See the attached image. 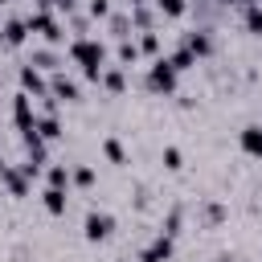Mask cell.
Segmentation results:
<instances>
[{
  "instance_id": "obj_1",
  "label": "cell",
  "mask_w": 262,
  "mask_h": 262,
  "mask_svg": "<svg viewBox=\"0 0 262 262\" xmlns=\"http://www.w3.org/2000/svg\"><path fill=\"white\" fill-rule=\"evenodd\" d=\"M70 57L82 66V74H86L90 82H98V78H102V57H106V49H102L94 37H78V41L70 45Z\"/></svg>"
},
{
  "instance_id": "obj_2",
  "label": "cell",
  "mask_w": 262,
  "mask_h": 262,
  "mask_svg": "<svg viewBox=\"0 0 262 262\" xmlns=\"http://www.w3.org/2000/svg\"><path fill=\"white\" fill-rule=\"evenodd\" d=\"M147 86H151L156 94L176 90V70H172V61H168V57H156V61H151V70H147Z\"/></svg>"
},
{
  "instance_id": "obj_3",
  "label": "cell",
  "mask_w": 262,
  "mask_h": 262,
  "mask_svg": "<svg viewBox=\"0 0 262 262\" xmlns=\"http://www.w3.org/2000/svg\"><path fill=\"white\" fill-rule=\"evenodd\" d=\"M29 29H33V33H41V37H45V41H49V45H57V41H61V37H66V33H61V25H57V20H53V16H49V12H45V8H41V12H33V16H29Z\"/></svg>"
},
{
  "instance_id": "obj_4",
  "label": "cell",
  "mask_w": 262,
  "mask_h": 262,
  "mask_svg": "<svg viewBox=\"0 0 262 262\" xmlns=\"http://www.w3.org/2000/svg\"><path fill=\"white\" fill-rule=\"evenodd\" d=\"M172 258V237L168 233H156L143 250H139V262H168Z\"/></svg>"
},
{
  "instance_id": "obj_5",
  "label": "cell",
  "mask_w": 262,
  "mask_h": 262,
  "mask_svg": "<svg viewBox=\"0 0 262 262\" xmlns=\"http://www.w3.org/2000/svg\"><path fill=\"white\" fill-rule=\"evenodd\" d=\"M12 119H16V127H20V135L37 127V119H33V98H29L25 90H20L16 98H12Z\"/></svg>"
},
{
  "instance_id": "obj_6",
  "label": "cell",
  "mask_w": 262,
  "mask_h": 262,
  "mask_svg": "<svg viewBox=\"0 0 262 262\" xmlns=\"http://www.w3.org/2000/svg\"><path fill=\"white\" fill-rule=\"evenodd\" d=\"M111 229H115L111 213H98V209H90V213H86V237H90V242H102V237H111Z\"/></svg>"
},
{
  "instance_id": "obj_7",
  "label": "cell",
  "mask_w": 262,
  "mask_h": 262,
  "mask_svg": "<svg viewBox=\"0 0 262 262\" xmlns=\"http://www.w3.org/2000/svg\"><path fill=\"white\" fill-rule=\"evenodd\" d=\"M20 86H25V94H37V98H41V94H49V82L41 78V70H37L33 61L20 70Z\"/></svg>"
},
{
  "instance_id": "obj_8",
  "label": "cell",
  "mask_w": 262,
  "mask_h": 262,
  "mask_svg": "<svg viewBox=\"0 0 262 262\" xmlns=\"http://www.w3.org/2000/svg\"><path fill=\"white\" fill-rule=\"evenodd\" d=\"M49 94H53L57 102H74V98H78V82L66 78V74H53V78H49Z\"/></svg>"
},
{
  "instance_id": "obj_9",
  "label": "cell",
  "mask_w": 262,
  "mask_h": 262,
  "mask_svg": "<svg viewBox=\"0 0 262 262\" xmlns=\"http://www.w3.org/2000/svg\"><path fill=\"white\" fill-rule=\"evenodd\" d=\"M0 180L8 184V192H12V196H25V192H29V180H33V176H29L25 168H4V172H0Z\"/></svg>"
},
{
  "instance_id": "obj_10",
  "label": "cell",
  "mask_w": 262,
  "mask_h": 262,
  "mask_svg": "<svg viewBox=\"0 0 262 262\" xmlns=\"http://www.w3.org/2000/svg\"><path fill=\"white\" fill-rule=\"evenodd\" d=\"M237 143H242V151H246V156L262 160V127H258V123H250V127L242 131V139H237Z\"/></svg>"
},
{
  "instance_id": "obj_11",
  "label": "cell",
  "mask_w": 262,
  "mask_h": 262,
  "mask_svg": "<svg viewBox=\"0 0 262 262\" xmlns=\"http://www.w3.org/2000/svg\"><path fill=\"white\" fill-rule=\"evenodd\" d=\"M180 45H184V49H192L196 57H205V53L213 49V41H209V33H205V29H192V33H184V37H180Z\"/></svg>"
},
{
  "instance_id": "obj_12",
  "label": "cell",
  "mask_w": 262,
  "mask_h": 262,
  "mask_svg": "<svg viewBox=\"0 0 262 262\" xmlns=\"http://www.w3.org/2000/svg\"><path fill=\"white\" fill-rule=\"evenodd\" d=\"M0 33H4V41H8V45H20V41H25V33H29V20L12 16V20H8V25L0 29Z\"/></svg>"
},
{
  "instance_id": "obj_13",
  "label": "cell",
  "mask_w": 262,
  "mask_h": 262,
  "mask_svg": "<svg viewBox=\"0 0 262 262\" xmlns=\"http://www.w3.org/2000/svg\"><path fill=\"white\" fill-rule=\"evenodd\" d=\"M45 209H49L53 217H61V213H66V188H53V184H49V188H45Z\"/></svg>"
},
{
  "instance_id": "obj_14",
  "label": "cell",
  "mask_w": 262,
  "mask_h": 262,
  "mask_svg": "<svg viewBox=\"0 0 262 262\" xmlns=\"http://www.w3.org/2000/svg\"><path fill=\"white\" fill-rule=\"evenodd\" d=\"M37 135H41V139H57V135H61L57 115H41V119H37Z\"/></svg>"
},
{
  "instance_id": "obj_15",
  "label": "cell",
  "mask_w": 262,
  "mask_h": 262,
  "mask_svg": "<svg viewBox=\"0 0 262 262\" xmlns=\"http://www.w3.org/2000/svg\"><path fill=\"white\" fill-rule=\"evenodd\" d=\"M168 61H172V70H176V74H180V70H192V66H196V53H192V49H184V45H180V49H176V53H172V57H168Z\"/></svg>"
},
{
  "instance_id": "obj_16",
  "label": "cell",
  "mask_w": 262,
  "mask_h": 262,
  "mask_svg": "<svg viewBox=\"0 0 262 262\" xmlns=\"http://www.w3.org/2000/svg\"><path fill=\"white\" fill-rule=\"evenodd\" d=\"M135 45H139V53H147V57H156V53H160V37H156V33H151V29H143V33H139V41H135Z\"/></svg>"
},
{
  "instance_id": "obj_17",
  "label": "cell",
  "mask_w": 262,
  "mask_h": 262,
  "mask_svg": "<svg viewBox=\"0 0 262 262\" xmlns=\"http://www.w3.org/2000/svg\"><path fill=\"white\" fill-rule=\"evenodd\" d=\"M131 20H135V25H139V33H143V29H151V25H156V16H151V8H143V4H131Z\"/></svg>"
},
{
  "instance_id": "obj_18",
  "label": "cell",
  "mask_w": 262,
  "mask_h": 262,
  "mask_svg": "<svg viewBox=\"0 0 262 262\" xmlns=\"http://www.w3.org/2000/svg\"><path fill=\"white\" fill-rule=\"evenodd\" d=\"M98 82H102L106 90H115V94H119V90L127 86V78H123V70H102V78H98Z\"/></svg>"
},
{
  "instance_id": "obj_19",
  "label": "cell",
  "mask_w": 262,
  "mask_h": 262,
  "mask_svg": "<svg viewBox=\"0 0 262 262\" xmlns=\"http://www.w3.org/2000/svg\"><path fill=\"white\" fill-rule=\"evenodd\" d=\"M246 29L262 33V4H246Z\"/></svg>"
},
{
  "instance_id": "obj_20",
  "label": "cell",
  "mask_w": 262,
  "mask_h": 262,
  "mask_svg": "<svg viewBox=\"0 0 262 262\" xmlns=\"http://www.w3.org/2000/svg\"><path fill=\"white\" fill-rule=\"evenodd\" d=\"M102 151H106V160H111V164H123V160H127V151H123V143H119V139H106V143H102Z\"/></svg>"
},
{
  "instance_id": "obj_21",
  "label": "cell",
  "mask_w": 262,
  "mask_h": 262,
  "mask_svg": "<svg viewBox=\"0 0 262 262\" xmlns=\"http://www.w3.org/2000/svg\"><path fill=\"white\" fill-rule=\"evenodd\" d=\"M135 57H139V45H135V41H127V37H123V41H119V61H127V66H131V61H135Z\"/></svg>"
},
{
  "instance_id": "obj_22",
  "label": "cell",
  "mask_w": 262,
  "mask_h": 262,
  "mask_svg": "<svg viewBox=\"0 0 262 262\" xmlns=\"http://www.w3.org/2000/svg\"><path fill=\"white\" fill-rule=\"evenodd\" d=\"M33 66H37V70H57V57H53L49 49H37V53H33Z\"/></svg>"
},
{
  "instance_id": "obj_23",
  "label": "cell",
  "mask_w": 262,
  "mask_h": 262,
  "mask_svg": "<svg viewBox=\"0 0 262 262\" xmlns=\"http://www.w3.org/2000/svg\"><path fill=\"white\" fill-rule=\"evenodd\" d=\"M49 184H53V188H66V184H70V168L53 164V168H49Z\"/></svg>"
},
{
  "instance_id": "obj_24",
  "label": "cell",
  "mask_w": 262,
  "mask_h": 262,
  "mask_svg": "<svg viewBox=\"0 0 262 262\" xmlns=\"http://www.w3.org/2000/svg\"><path fill=\"white\" fill-rule=\"evenodd\" d=\"M156 8L164 16H184V0H156Z\"/></svg>"
},
{
  "instance_id": "obj_25",
  "label": "cell",
  "mask_w": 262,
  "mask_h": 262,
  "mask_svg": "<svg viewBox=\"0 0 262 262\" xmlns=\"http://www.w3.org/2000/svg\"><path fill=\"white\" fill-rule=\"evenodd\" d=\"M70 180H74V184H82V188H90V184H94V168H74V172H70Z\"/></svg>"
},
{
  "instance_id": "obj_26",
  "label": "cell",
  "mask_w": 262,
  "mask_h": 262,
  "mask_svg": "<svg viewBox=\"0 0 262 262\" xmlns=\"http://www.w3.org/2000/svg\"><path fill=\"white\" fill-rule=\"evenodd\" d=\"M127 29H131V16H111V33H115L119 41L127 37Z\"/></svg>"
},
{
  "instance_id": "obj_27",
  "label": "cell",
  "mask_w": 262,
  "mask_h": 262,
  "mask_svg": "<svg viewBox=\"0 0 262 262\" xmlns=\"http://www.w3.org/2000/svg\"><path fill=\"white\" fill-rule=\"evenodd\" d=\"M160 160H164V168H172V172H176V168H180V147H164V156H160Z\"/></svg>"
},
{
  "instance_id": "obj_28",
  "label": "cell",
  "mask_w": 262,
  "mask_h": 262,
  "mask_svg": "<svg viewBox=\"0 0 262 262\" xmlns=\"http://www.w3.org/2000/svg\"><path fill=\"white\" fill-rule=\"evenodd\" d=\"M160 233H168V237H172V233H180V209H172V213H168V221H164V229H160Z\"/></svg>"
},
{
  "instance_id": "obj_29",
  "label": "cell",
  "mask_w": 262,
  "mask_h": 262,
  "mask_svg": "<svg viewBox=\"0 0 262 262\" xmlns=\"http://www.w3.org/2000/svg\"><path fill=\"white\" fill-rule=\"evenodd\" d=\"M90 16H111V4L106 0H90Z\"/></svg>"
},
{
  "instance_id": "obj_30",
  "label": "cell",
  "mask_w": 262,
  "mask_h": 262,
  "mask_svg": "<svg viewBox=\"0 0 262 262\" xmlns=\"http://www.w3.org/2000/svg\"><path fill=\"white\" fill-rule=\"evenodd\" d=\"M205 217H209V221H221L225 209H221V205H205Z\"/></svg>"
},
{
  "instance_id": "obj_31",
  "label": "cell",
  "mask_w": 262,
  "mask_h": 262,
  "mask_svg": "<svg viewBox=\"0 0 262 262\" xmlns=\"http://www.w3.org/2000/svg\"><path fill=\"white\" fill-rule=\"evenodd\" d=\"M4 168H8V164H4V156H0V172H4Z\"/></svg>"
},
{
  "instance_id": "obj_32",
  "label": "cell",
  "mask_w": 262,
  "mask_h": 262,
  "mask_svg": "<svg viewBox=\"0 0 262 262\" xmlns=\"http://www.w3.org/2000/svg\"><path fill=\"white\" fill-rule=\"evenodd\" d=\"M127 4H143V0H127Z\"/></svg>"
},
{
  "instance_id": "obj_33",
  "label": "cell",
  "mask_w": 262,
  "mask_h": 262,
  "mask_svg": "<svg viewBox=\"0 0 262 262\" xmlns=\"http://www.w3.org/2000/svg\"><path fill=\"white\" fill-rule=\"evenodd\" d=\"M221 4H237V0H221Z\"/></svg>"
},
{
  "instance_id": "obj_34",
  "label": "cell",
  "mask_w": 262,
  "mask_h": 262,
  "mask_svg": "<svg viewBox=\"0 0 262 262\" xmlns=\"http://www.w3.org/2000/svg\"><path fill=\"white\" fill-rule=\"evenodd\" d=\"M0 4H8V0H0Z\"/></svg>"
}]
</instances>
